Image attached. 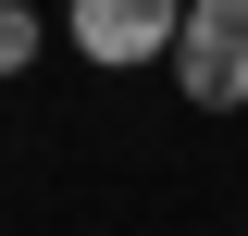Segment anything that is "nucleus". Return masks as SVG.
Segmentation results:
<instances>
[{"label":"nucleus","mask_w":248,"mask_h":236,"mask_svg":"<svg viewBox=\"0 0 248 236\" xmlns=\"http://www.w3.org/2000/svg\"><path fill=\"white\" fill-rule=\"evenodd\" d=\"M161 62H174L186 112H248V0H186Z\"/></svg>","instance_id":"obj_1"},{"label":"nucleus","mask_w":248,"mask_h":236,"mask_svg":"<svg viewBox=\"0 0 248 236\" xmlns=\"http://www.w3.org/2000/svg\"><path fill=\"white\" fill-rule=\"evenodd\" d=\"M37 50H50V13L37 0H0V75H25Z\"/></svg>","instance_id":"obj_3"},{"label":"nucleus","mask_w":248,"mask_h":236,"mask_svg":"<svg viewBox=\"0 0 248 236\" xmlns=\"http://www.w3.org/2000/svg\"><path fill=\"white\" fill-rule=\"evenodd\" d=\"M186 0H62V37L99 62V75H149L161 50H174Z\"/></svg>","instance_id":"obj_2"}]
</instances>
